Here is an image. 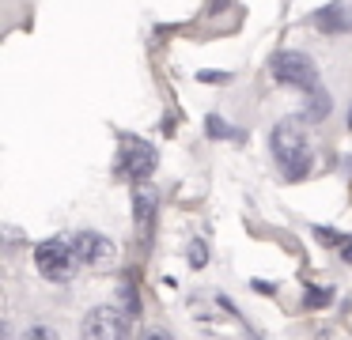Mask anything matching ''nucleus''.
<instances>
[{
	"mask_svg": "<svg viewBox=\"0 0 352 340\" xmlns=\"http://www.w3.org/2000/svg\"><path fill=\"white\" fill-rule=\"evenodd\" d=\"M269 148H273V159L280 163L288 181H299L311 170V140H307V128L299 125V117L280 121L269 136Z\"/></svg>",
	"mask_w": 352,
	"mask_h": 340,
	"instance_id": "nucleus-1",
	"label": "nucleus"
},
{
	"mask_svg": "<svg viewBox=\"0 0 352 340\" xmlns=\"http://www.w3.org/2000/svg\"><path fill=\"white\" fill-rule=\"evenodd\" d=\"M269 72H273L276 83L299 87L303 95L318 87V68H314V60L307 57V53H299V49H280L273 60H269Z\"/></svg>",
	"mask_w": 352,
	"mask_h": 340,
	"instance_id": "nucleus-2",
	"label": "nucleus"
},
{
	"mask_svg": "<svg viewBox=\"0 0 352 340\" xmlns=\"http://www.w3.org/2000/svg\"><path fill=\"white\" fill-rule=\"evenodd\" d=\"M34 264H38V272L46 280L61 284V280L72 276L80 257H76V249H72V238H46V242L34 246Z\"/></svg>",
	"mask_w": 352,
	"mask_h": 340,
	"instance_id": "nucleus-3",
	"label": "nucleus"
},
{
	"mask_svg": "<svg viewBox=\"0 0 352 340\" xmlns=\"http://www.w3.org/2000/svg\"><path fill=\"white\" fill-rule=\"evenodd\" d=\"M84 340H125L129 337V314L118 306H95L87 310L84 325H80Z\"/></svg>",
	"mask_w": 352,
	"mask_h": 340,
	"instance_id": "nucleus-4",
	"label": "nucleus"
},
{
	"mask_svg": "<svg viewBox=\"0 0 352 340\" xmlns=\"http://www.w3.org/2000/svg\"><path fill=\"white\" fill-rule=\"evenodd\" d=\"M155 170V148L144 140H125V151H122V174L133 181H144L148 174Z\"/></svg>",
	"mask_w": 352,
	"mask_h": 340,
	"instance_id": "nucleus-5",
	"label": "nucleus"
},
{
	"mask_svg": "<svg viewBox=\"0 0 352 340\" xmlns=\"http://www.w3.org/2000/svg\"><path fill=\"white\" fill-rule=\"evenodd\" d=\"M72 249H76L80 264H107L110 257H114V242L102 231H80L76 238H72Z\"/></svg>",
	"mask_w": 352,
	"mask_h": 340,
	"instance_id": "nucleus-6",
	"label": "nucleus"
},
{
	"mask_svg": "<svg viewBox=\"0 0 352 340\" xmlns=\"http://www.w3.org/2000/svg\"><path fill=\"white\" fill-rule=\"evenodd\" d=\"M311 23L322 34H352V8L341 4V0H333V4L318 8V12L311 15Z\"/></svg>",
	"mask_w": 352,
	"mask_h": 340,
	"instance_id": "nucleus-7",
	"label": "nucleus"
},
{
	"mask_svg": "<svg viewBox=\"0 0 352 340\" xmlns=\"http://www.w3.org/2000/svg\"><path fill=\"white\" fill-rule=\"evenodd\" d=\"M326 113H329V95L322 91V83L314 91H307V102H303V121H326Z\"/></svg>",
	"mask_w": 352,
	"mask_h": 340,
	"instance_id": "nucleus-8",
	"label": "nucleus"
},
{
	"mask_svg": "<svg viewBox=\"0 0 352 340\" xmlns=\"http://www.w3.org/2000/svg\"><path fill=\"white\" fill-rule=\"evenodd\" d=\"M133 208H137V219L144 223L148 216H152L155 208V189L148 185V181H137V193H133Z\"/></svg>",
	"mask_w": 352,
	"mask_h": 340,
	"instance_id": "nucleus-9",
	"label": "nucleus"
},
{
	"mask_svg": "<svg viewBox=\"0 0 352 340\" xmlns=\"http://www.w3.org/2000/svg\"><path fill=\"white\" fill-rule=\"evenodd\" d=\"M205 261H208V246H205L201 238H193V242H190V264H193V269H201Z\"/></svg>",
	"mask_w": 352,
	"mask_h": 340,
	"instance_id": "nucleus-10",
	"label": "nucleus"
},
{
	"mask_svg": "<svg viewBox=\"0 0 352 340\" xmlns=\"http://www.w3.org/2000/svg\"><path fill=\"white\" fill-rule=\"evenodd\" d=\"M23 340H57V332L50 329V325H31V329L23 332Z\"/></svg>",
	"mask_w": 352,
	"mask_h": 340,
	"instance_id": "nucleus-11",
	"label": "nucleus"
},
{
	"mask_svg": "<svg viewBox=\"0 0 352 340\" xmlns=\"http://www.w3.org/2000/svg\"><path fill=\"white\" fill-rule=\"evenodd\" d=\"M329 299H333V291H326V287H311L307 291V306H326Z\"/></svg>",
	"mask_w": 352,
	"mask_h": 340,
	"instance_id": "nucleus-12",
	"label": "nucleus"
},
{
	"mask_svg": "<svg viewBox=\"0 0 352 340\" xmlns=\"http://www.w3.org/2000/svg\"><path fill=\"white\" fill-rule=\"evenodd\" d=\"M208 136H220V140H223V136H235V133L223 125V117H208Z\"/></svg>",
	"mask_w": 352,
	"mask_h": 340,
	"instance_id": "nucleus-13",
	"label": "nucleus"
},
{
	"mask_svg": "<svg viewBox=\"0 0 352 340\" xmlns=\"http://www.w3.org/2000/svg\"><path fill=\"white\" fill-rule=\"evenodd\" d=\"M140 340H175V337H170L167 329H152V332H144Z\"/></svg>",
	"mask_w": 352,
	"mask_h": 340,
	"instance_id": "nucleus-14",
	"label": "nucleus"
},
{
	"mask_svg": "<svg viewBox=\"0 0 352 340\" xmlns=\"http://www.w3.org/2000/svg\"><path fill=\"white\" fill-rule=\"evenodd\" d=\"M341 257H344V261H352V238H344V246H341Z\"/></svg>",
	"mask_w": 352,
	"mask_h": 340,
	"instance_id": "nucleus-15",
	"label": "nucleus"
},
{
	"mask_svg": "<svg viewBox=\"0 0 352 340\" xmlns=\"http://www.w3.org/2000/svg\"><path fill=\"white\" fill-rule=\"evenodd\" d=\"M349 128H352V117H349Z\"/></svg>",
	"mask_w": 352,
	"mask_h": 340,
	"instance_id": "nucleus-16",
	"label": "nucleus"
}]
</instances>
